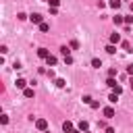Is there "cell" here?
<instances>
[{"label":"cell","instance_id":"1f68e13d","mask_svg":"<svg viewBox=\"0 0 133 133\" xmlns=\"http://www.w3.org/2000/svg\"><path fill=\"white\" fill-rule=\"evenodd\" d=\"M129 85H131V87H133V79H131V81H129Z\"/></svg>","mask_w":133,"mask_h":133},{"label":"cell","instance_id":"d6a6232c","mask_svg":"<svg viewBox=\"0 0 133 133\" xmlns=\"http://www.w3.org/2000/svg\"><path fill=\"white\" fill-rule=\"evenodd\" d=\"M131 12H133V2H131Z\"/></svg>","mask_w":133,"mask_h":133},{"label":"cell","instance_id":"44dd1931","mask_svg":"<svg viewBox=\"0 0 133 133\" xmlns=\"http://www.w3.org/2000/svg\"><path fill=\"white\" fill-rule=\"evenodd\" d=\"M17 19H19V21H25V19H29V17H27L25 12H19V15H17Z\"/></svg>","mask_w":133,"mask_h":133},{"label":"cell","instance_id":"484cf974","mask_svg":"<svg viewBox=\"0 0 133 133\" xmlns=\"http://www.w3.org/2000/svg\"><path fill=\"white\" fill-rule=\"evenodd\" d=\"M0 123H2V125H6V123H8V116H6V114H2V116H0Z\"/></svg>","mask_w":133,"mask_h":133},{"label":"cell","instance_id":"ac0fdd59","mask_svg":"<svg viewBox=\"0 0 133 133\" xmlns=\"http://www.w3.org/2000/svg\"><path fill=\"white\" fill-rule=\"evenodd\" d=\"M79 131H87V121H81L79 123Z\"/></svg>","mask_w":133,"mask_h":133},{"label":"cell","instance_id":"d4e9b609","mask_svg":"<svg viewBox=\"0 0 133 133\" xmlns=\"http://www.w3.org/2000/svg\"><path fill=\"white\" fill-rule=\"evenodd\" d=\"M89 106H91V108L96 110V108H100V102H96V100H91V104H89Z\"/></svg>","mask_w":133,"mask_h":133},{"label":"cell","instance_id":"7c38bea8","mask_svg":"<svg viewBox=\"0 0 133 133\" xmlns=\"http://www.w3.org/2000/svg\"><path fill=\"white\" fill-rule=\"evenodd\" d=\"M116 100H118V94H114V91H112V94H110V98H108V102H110V104H116Z\"/></svg>","mask_w":133,"mask_h":133},{"label":"cell","instance_id":"cb8c5ba5","mask_svg":"<svg viewBox=\"0 0 133 133\" xmlns=\"http://www.w3.org/2000/svg\"><path fill=\"white\" fill-rule=\"evenodd\" d=\"M64 62H66V64H73V56H71V54H69V56H64Z\"/></svg>","mask_w":133,"mask_h":133},{"label":"cell","instance_id":"7402d4cb","mask_svg":"<svg viewBox=\"0 0 133 133\" xmlns=\"http://www.w3.org/2000/svg\"><path fill=\"white\" fill-rule=\"evenodd\" d=\"M48 4H50V6H56V8H58V4H60V0H48Z\"/></svg>","mask_w":133,"mask_h":133},{"label":"cell","instance_id":"6da1fadb","mask_svg":"<svg viewBox=\"0 0 133 133\" xmlns=\"http://www.w3.org/2000/svg\"><path fill=\"white\" fill-rule=\"evenodd\" d=\"M29 21L35 23V25H39V23H44V17H42L39 12H33V15H29Z\"/></svg>","mask_w":133,"mask_h":133},{"label":"cell","instance_id":"f1b7e54d","mask_svg":"<svg viewBox=\"0 0 133 133\" xmlns=\"http://www.w3.org/2000/svg\"><path fill=\"white\" fill-rule=\"evenodd\" d=\"M127 75H131V77H133V64H129V66H127Z\"/></svg>","mask_w":133,"mask_h":133},{"label":"cell","instance_id":"5bb4252c","mask_svg":"<svg viewBox=\"0 0 133 133\" xmlns=\"http://www.w3.org/2000/svg\"><path fill=\"white\" fill-rule=\"evenodd\" d=\"M106 52H108V54H114V52H116L114 44H108V46H106Z\"/></svg>","mask_w":133,"mask_h":133},{"label":"cell","instance_id":"8992f818","mask_svg":"<svg viewBox=\"0 0 133 133\" xmlns=\"http://www.w3.org/2000/svg\"><path fill=\"white\" fill-rule=\"evenodd\" d=\"M23 96H25V98H33V96H35V91H33L31 87H25V89H23Z\"/></svg>","mask_w":133,"mask_h":133},{"label":"cell","instance_id":"f546056e","mask_svg":"<svg viewBox=\"0 0 133 133\" xmlns=\"http://www.w3.org/2000/svg\"><path fill=\"white\" fill-rule=\"evenodd\" d=\"M106 133H114V129L112 127H106Z\"/></svg>","mask_w":133,"mask_h":133},{"label":"cell","instance_id":"4316f807","mask_svg":"<svg viewBox=\"0 0 133 133\" xmlns=\"http://www.w3.org/2000/svg\"><path fill=\"white\" fill-rule=\"evenodd\" d=\"M125 23H127V25H131V23H133V15H129V17H125Z\"/></svg>","mask_w":133,"mask_h":133},{"label":"cell","instance_id":"e0dca14e","mask_svg":"<svg viewBox=\"0 0 133 133\" xmlns=\"http://www.w3.org/2000/svg\"><path fill=\"white\" fill-rule=\"evenodd\" d=\"M106 85H108V87H114V85H116L114 77H108V79H106Z\"/></svg>","mask_w":133,"mask_h":133},{"label":"cell","instance_id":"4dcf8cb0","mask_svg":"<svg viewBox=\"0 0 133 133\" xmlns=\"http://www.w3.org/2000/svg\"><path fill=\"white\" fill-rule=\"evenodd\" d=\"M71 133H81V131H79V129H73V131H71Z\"/></svg>","mask_w":133,"mask_h":133},{"label":"cell","instance_id":"ba28073f","mask_svg":"<svg viewBox=\"0 0 133 133\" xmlns=\"http://www.w3.org/2000/svg\"><path fill=\"white\" fill-rule=\"evenodd\" d=\"M121 42V33H112L110 35V44H118Z\"/></svg>","mask_w":133,"mask_h":133},{"label":"cell","instance_id":"8fae6325","mask_svg":"<svg viewBox=\"0 0 133 133\" xmlns=\"http://www.w3.org/2000/svg\"><path fill=\"white\" fill-rule=\"evenodd\" d=\"M46 62H48V66H54V64H56V56H52V54H50V56L46 58Z\"/></svg>","mask_w":133,"mask_h":133},{"label":"cell","instance_id":"d6986e66","mask_svg":"<svg viewBox=\"0 0 133 133\" xmlns=\"http://www.w3.org/2000/svg\"><path fill=\"white\" fill-rule=\"evenodd\" d=\"M110 6L112 8H121V0H110Z\"/></svg>","mask_w":133,"mask_h":133},{"label":"cell","instance_id":"9c48e42d","mask_svg":"<svg viewBox=\"0 0 133 133\" xmlns=\"http://www.w3.org/2000/svg\"><path fill=\"white\" fill-rule=\"evenodd\" d=\"M15 83H17V87H19V89H25V87H27V81H25V79H17Z\"/></svg>","mask_w":133,"mask_h":133},{"label":"cell","instance_id":"2e32d148","mask_svg":"<svg viewBox=\"0 0 133 133\" xmlns=\"http://www.w3.org/2000/svg\"><path fill=\"white\" fill-rule=\"evenodd\" d=\"M54 83H56V87H64V85H66V81H64V79H60V77H58Z\"/></svg>","mask_w":133,"mask_h":133},{"label":"cell","instance_id":"30bf717a","mask_svg":"<svg viewBox=\"0 0 133 133\" xmlns=\"http://www.w3.org/2000/svg\"><path fill=\"white\" fill-rule=\"evenodd\" d=\"M60 54H62V56H69V54H71V46H62V48H60Z\"/></svg>","mask_w":133,"mask_h":133},{"label":"cell","instance_id":"52a82bcc","mask_svg":"<svg viewBox=\"0 0 133 133\" xmlns=\"http://www.w3.org/2000/svg\"><path fill=\"white\" fill-rule=\"evenodd\" d=\"M112 21H114V25H116V27H118V25H123V23H125V19H123V17H121V15H116V17H112Z\"/></svg>","mask_w":133,"mask_h":133},{"label":"cell","instance_id":"277c9868","mask_svg":"<svg viewBox=\"0 0 133 133\" xmlns=\"http://www.w3.org/2000/svg\"><path fill=\"white\" fill-rule=\"evenodd\" d=\"M37 56H39V58H44V60H46V58H48V56H50V52H48V50H46V48H37Z\"/></svg>","mask_w":133,"mask_h":133},{"label":"cell","instance_id":"83f0119b","mask_svg":"<svg viewBox=\"0 0 133 133\" xmlns=\"http://www.w3.org/2000/svg\"><path fill=\"white\" fill-rule=\"evenodd\" d=\"M114 75H116V69H114V66H112V69H110V71H108V77H114Z\"/></svg>","mask_w":133,"mask_h":133},{"label":"cell","instance_id":"4fadbf2b","mask_svg":"<svg viewBox=\"0 0 133 133\" xmlns=\"http://www.w3.org/2000/svg\"><path fill=\"white\" fill-rule=\"evenodd\" d=\"M39 31H44V33L50 31V25H48V23H39Z\"/></svg>","mask_w":133,"mask_h":133},{"label":"cell","instance_id":"ffe728a7","mask_svg":"<svg viewBox=\"0 0 133 133\" xmlns=\"http://www.w3.org/2000/svg\"><path fill=\"white\" fill-rule=\"evenodd\" d=\"M112 91H114V94H118V96H121V94H123V87H121V85H114V87H112Z\"/></svg>","mask_w":133,"mask_h":133},{"label":"cell","instance_id":"3957f363","mask_svg":"<svg viewBox=\"0 0 133 133\" xmlns=\"http://www.w3.org/2000/svg\"><path fill=\"white\" fill-rule=\"evenodd\" d=\"M102 112H104V116H106V118H112V116H114V108H112V106H106Z\"/></svg>","mask_w":133,"mask_h":133},{"label":"cell","instance_id":"7a4b0ae2","mask_svg":"<svg viewBox=\"0 0 133 133\" xmlns=\"http://www.w3.org/2000/svg\"><path fill=\"white\" fill-rule=\"evenodd\" d=\"M35 127H37L39 131H46V129H48V121H46V118H37V121H35Z\"/></svg>","mask_w":133,"mask_h":133},{"label":"cell","instance_id":"5b68a950","mask_svg":"<svg viewBox=\"0 0 133 133\" xmlns=\"http://www.w3.org/2000/svg\"><path fill=\"white\" fill-rule=\"evenodd\" d=\"M62 129H64V133H71V131H73V123H71V121H64V123H62Z\"/></svg>","mask_w":133,"mask_h":133},{"label":"cell","instance_id":"9a60e30c","mask_svg":"<svg viewBox=\"0 0 133 133\" xmlns=\"http://www.w3.org/2000/svg\"><path fill=\"white\" fill-rule=\"evenodd\" d=\"M91 66H96V69H100V66H102V62H100V58H91Z\"/></svg>","mask_w":133,"mask_h":133},{"label":"cell","instance_id":"603a6c76","mask_svg":"<svg viewBox=\"0 0 133 133\" xmlns=\"http://www.w3.org/2000/svg\"><path fill=\"white\" fill-rule=\"evenodd\" d=\"M123 48H125L127 52H131V44H129V42H123Z\"/></svg>","mask_w":133,"mask_h":133}]
</instances>
